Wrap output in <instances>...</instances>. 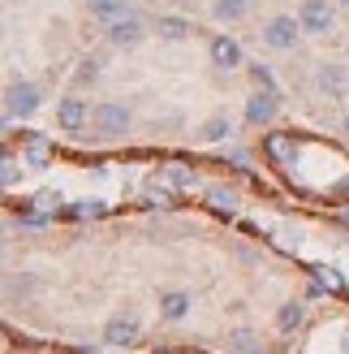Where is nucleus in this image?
<instances>
[{"label": "nucleus", "instance_id": "obj_9", "mask_svg": "<svg viewBox=\"0 0 349 354\" xmlns=\"http://www.w3.org/2000/svg\"><path fill=\"white\" fill-rule=\"evenodd\" d=\"M86 121H91V109H86V100L69 95V100L57 104V126H61V130H82Z\"/></svg>", "mask_w": 349, "mask_h": 354}, {"label": "nucleus", "instance_id": "obj_2", "mask_svg": "<svg viewBox=\"0 0 349 354\" xmlns=\"http://www.w3.org/2000/svg\"><path fill=\"white\" fill-rule=\"evenodd\" d=\"M91 126H95V134H103V138H117V134H126L130 113L121 109V104H112V100H99L95 109H91Z\"/></svg>", "mask_w": 349, "mask_h": 354}, {"label": "nucleus", "instance_id": "obj_1", "mask_svg": "<svg viewBox=\"0 0 349 354\" xmlns=\"http://www.w3.org/2000/svg\"><path fill=\"white\" fill-rule=\"evenodd\" d=\"M298 147H302V138L293 134V130H272V134H263V156H268L276 169H285V165L298 160Z\"/></svg>", "mask_w": 349, "mask_h": 354}, {"label": "nucleus", "instance_id": "obj_16", "mask_svg": "<svg viewBox=\"0 0 349 354\" xmlns=\"http://www.w3.org/2000/svg\"><path fill=\"white\" fill-rule=\"evenodd\" d=\"M250 0H212V13L220 17V22H237V17H246Z\"/></svg>", "mask_w": 349, "mask_h": 354}, {"label": "nucleus", "instance_id": "obj_14", "mask_svg": "<svg viewBox=\"0 0 349 354\" xmlns=\"http://www.w3.org/2000/svg\"><path fill=\"white\" fill-rule=\"evenodd\" d=\"M91 17H103V22H117V17L130 13V0H86Z\"/></svg>", "mask_w": 349, "mask_h": 354}, {"label": "nucleus", "instance_id": "obj_8", "mask_svg": "<svg viewBox=\"0 0 349 354\" xmlns=\"http://www.w3.org/2000/svg\"><path fill=\"white\" fill-rule=\"evenodd\" d=\"M108 44H112V48H134V44H143V22H138L134 13L108 22Z\"/></svg>", "mask_w": 349, "mask_h": 354}, {"label": "nucleus", "instance_id": "obj_26", "mask_svg": "<svg viewBox=\"0 0 349 354\" xmlns=\"http://www.w3.org/2000/svg\"><path fill=\"white\" fill-rule=\"evenodd\" d=\"M233 350H241V354H250V346H255V337L250 333H233V342H229Z\"/></svg>", "mask_w": 349, "mask_h": 354}, {"label": "nucleus", "instance_id": "obj_22", "mask_svg": "<svg viewBox=\"0 0 349 354\" xmlns=\"http://www.w3.org/2000/svg\"><path fill=\"white\" fill-rule=\"evenodd\" d=\"M65 199H61V190H39V194H34V207H39V212H57Z\"/></svg>", "mask_w": 349, "mask_h": 354}, {"label": "nucleus", "instance_id": "obj_20", "mask_svg": "<svg viewBox=\"0 0 349 354\" xmlns=\"http://www.w3.org/2000/svg\"><path fill=\"white\" fill-rule=\"evenodd\" d=\"M164 177H168V182L177 186V190H190V186H195V173H190L186 165H168V169H164Z\"/></svg>", "mask_w": 349, "mask_h": 354}, {"label": "nucleus", "instance_id": "obj_5", "mask_svg": "<svg viewBox=\"0 0 349 354\" xmlns=\"http://www.w3.org/2000/svg\"><path fill=\"white\" fill-rule=\"evenodd\" d=\"M298 22H302L306 35H328L332 30V5H328V0H302Z\"/></svg>", "mask_w": 349, "mask_h": 354}, {"label": "nucleus", "instance_id": "obj_6", "mask_svg": "<svg viewBox=\"0 0 349 354\" xmlns=\"http://www.w3.org/2000/svg\"><path fill=\"white\" fill-rule=\"evenodd\" d=\"M276 109H281V95H276V91H268V86H263V91H255L250 95V104H246V126H268V121L276 117Z\"/></svg>", "mask_w": 349, "mask_h": 354}, {"label": "nucleus", "instance_id": "obj_18", "mask_svg": "<svg viewBox=\"0 0 349 354\" xmlns=\"http://www.w3.org/2000/svg\"><path fill=\"white\" fill-rule=\"evenodd\" d=\"M207 203H212L216 212H233L237 207V194L224 190V186H212V190H207Z\"/></svg>", "mask_w": 349, "mask_h": 354}, {"label": "nucleus", "instance_id": "obj_24", "mask_svg": "<svg viewBox=\"0 0 349 354\" xmlns=\"http://www.w3.org/2000/svg\"><path fill=\"white\" fill-rule=\"evenodd\" d=\"M74 216H103V203L99 199H86V203L74 207Z\"/></svg>", "mask_w": 349, "mask_h": 354}, {"label": "nucleus", "instance_id": "obj_10", "mask_svg": "<svg viewBox=\"0 0 349 354\" xmlns=\"http://www.w3.org/2000/svg\"><path fill=\"white\" fill-rule=\"evenodd\" d=\"M22 160H26L30 169H48V165H52V138H48V134H26Z\"/></svg>", "mask_w": 349, "mask_h": 354}, {"label": "nucleus", "instance_id": "obj_15", "mask_svg": "<svg viewBox=\"0 0 349 354\" xmlns=\"http://www.w3.org/2000/svg\"><path fill=\"white\" fill-rule=\"evenodd\" d=\"M233 134V121H229V113H216L212 121H207V126L199 130V138L203 143H224V138Z\"/></svg>", "mask_w": 349, "mask_h": 354}, {"label": "nucleus", "instance_id": "obj_7", "mask_svg": "<svg viewBox=\"0 0 349 354\" xmlns=\"http://www.w3.org/2000/svg\"><path fill=\"white\" fill-rule=\"evenodd\" d=\"M207 57H212L216 69H237V65H246V61H241V44L229 39V35H216V39L207 44Z\"/></svg>", "mask_w": 349, "mask_h": 354}, {"label": "nucleus", "instance_id": "obj_29", "mask_svg": "<svg viewBox=\"0 0 349 354\" xmlns=\"http://www.w3.org/2000/svg\"><path fill=\"white\" fill-rule=\"evenodd\" d=\"M345 354H349V342H345Z\"/></svg>", "mask_w": 349, "mask_h": 354}, {"label": "nucleus", "instance_id": "obj_27", "mask_svg": "<svg viewBox=\"0 0 349 354\" xmlns=\"http://www.w3.org/2000/svg\"><path fill=\"white\" fill-rule=\"evenodd\" d=\"M13 182H17V160L5 151V186H13Z\"/></svg>", "mask_w": 349, "mask_h": 354}, {"label": "nucleus", "instance_id": "obj_3", "mask_svg": "<svg viewBox=\"0 0 349 354\" xmlns=\"http://www.w3.org/2000/svg\"><path fill=\"white\" fill-rule=\"evenodd\" d=\"M298 30H302V22L298 17H289V13H281V17H272V22L259 30L263 35V44L268 48H276V52H289V48H298Z\"/></svg>", "mask_w": 349, "mask_h": 354}, {"label": "nucleus", "instance_id": "obj_32", "mask_svg": "<svg viewBox=\"0 0 349 354\" xmlns=\"http://www.w3.org/2000/svg\"><path fill=\"white\" fill-rule=\"evenodd\" d=\"M345 5H349V0H345Z\"/></svg>", "mask_w": 349, "mask_h": 354}, {"label": "nucleus", "instance_id": "obj_13", "mask_svg": "<svg viewBox=\"0 0 349 354\" xmlns=\"http://www.w3.org/2000/svg\"><path fill=\"white\" fill-rule=\"evenodd\" d=\"M155 30H160V39H190V30H195V22H190V17H177V13H168V17H160V22H155Z\"/></svg>", "mask_w": 349, "mask_h": 354}, {"label": "nucleus", "instance_id": "obj_17", "mask_svg": "<svg viewBox=\"0 0 349 354\" xmlns=\"http://www.w3.org/2000/svg\"><path fill=\"white\" fill-rule=\"evenodd\" d=\"M186 307H190L186 294H164V298H160V315H164V320H181Z\"/></svg>", "mask_w": 349, "mask_h": 354}, {"label": "nucleus", "instance_id": "obj_30", "mask_svg": "<svg viewBox=\"0 0 349 354\" xmlns=\"http://www.w3.org/2000/svg\"><path fill=\"white\" fill-rule=\"evenodd\" d=\"M160 354H172V350H160Z\"/></svg>", "mask_w": 349, "mask_h": 354}, {"label": "nucleus", "instance_id": "obj_25", "mask_svg": "<svg viewBox=\"0 0 349 354\" xmlns=\"http://www.w3.org/2000/svg\"><path fill=\"white\" fill-rule=\"evenodd\" d=\"M99 78V61H82V69H78V82H95Z\"/></svg>", "mask_w": 349, "mask_h": 354}, {"label": "nucleus", "instance_id": "obj_11", "mask_svg": "<svg viewBox=\"0 0 349 354\" xmlns=\"http://www.w3.org/2000/svg\"><path fill=\"white\" fill-rule=\"evenodd\" d=\"M103 342H112V346H134V342H138V320H126V315L108 320V328H103Z\"/></svg>", "mask_w": 349, "mask_h": 354}, {"label": "nucleus", "instance_id": "obj_4", "mask_svg": "<svg viewBox=\"0 0 349 354\" xmlns=\"http://www.w3.org/2000/svg\"><path fill=\"white\" fill-rule=\"evenodd\" d=\"M39 86L34 82H9V91H5V109H9V117H34L39 113Z\"/></svg>", "mask_w": 349, "mask_h": 354}, {"label": "nucleus", "instance_id": "obj_23", "mask_svg": "<svg viewBox=\"0 0 349 354\" xmlns=\"http://www.w3.org/2000/svg\"><path fill=\"white\" fill-rule=\"evenodd\" d=\"M250 78H255L259 86H268V91H276V74H272L268 65H250Z\"/></svg>", "mask_w": 349, "mask_h": 354}, {"label": "nucleus", "instance_id": "obj_31", "mask_svg": "<svg viewBox=\"0 0 349 354\" xmlns=\"http://www.w3.org/2000/svg\"><path fill=\"white\" fill-rule=\"evenodd\" d=\"M250 354H259V350H250Z\"/></svg>", "mask_w": 349, "mask_h": 354}, {"label": "nucleus", "instance_id": "obj_19", "mask_svg": "<svg viewBox=\"0 0 349 354\" xmlns=\"http://www.w3.org/2000/svg\"><path fill=\"white\" fill-rule=\"evenodd\" d=\"M302 315H306V311H302L298 303H285V307H281V315H276V324H281L285 333H293V328L302 324Z\"/></svg>", "mask_w": 349, "mask_h": 354}, {"label": "nucleus", "instance_id": "obj_28", "mask_svg": "<svg viewBox=\"0 0 349 354\" xmlns=\"http://www.w3.org/2000/svg\"><path fill=\"white\" fill-rule=\"evenodd\" d=\"M345 134H349V117H345Z\"/></svg>", "mask_w": 349, "mask_h": 354}, {"label": "nucleus", "instance_id": "obj_21", "mask_svg": "<svg viewBox=\"0 0 349 354\" xmlns=\"http://www.w3.org/2000/svg\"><path fill=\"white\" fill-rule=\"evenodd\" d=\"M315 281H319L323 290H337V294L345 290V277H341L337 268H315Z\"/></svg>", "mask_w": 349, "mask_h": 354}, {"label": "nucleus", "instance_id": "obj_12", "mask_svg": "<svg viewBox=\"0 0 349 354\" xmlns=\"http://www.w3.org/2000/svg\"><path fill=\"white\" fill-rule=\"evenodd\" d=\"M319 86L332 100H341L349 91V74H345V65H319Z\"/></svg>", "mask_w": 349, "mask_h": 354}]
</instances>
